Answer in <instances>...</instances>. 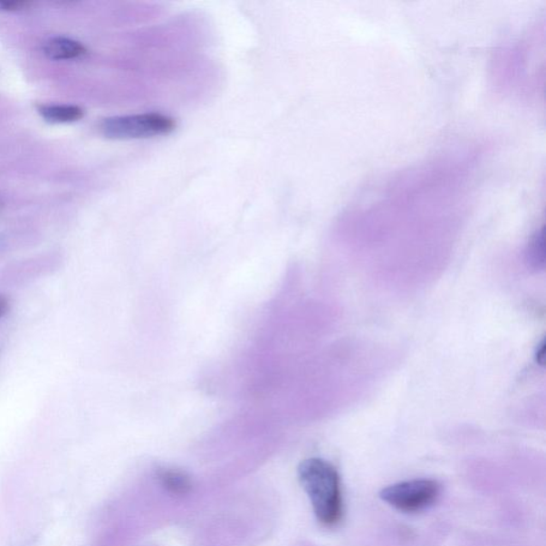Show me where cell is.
<instances>
[{
	"instance_id": "1",
	"label": "cell",
	"mask_w": 546,
	"mask_h": 546,
	"mask_svg": "<svg viewBox=\"0 0 546 546\" xmlns=\"http://www.w3.org/2000/svg\"><path fill=\"white\" fill-rule=\"evenodd\" d=\"M298 477L318 521L328 526L338 523L343 514V496L335 467L322 459L304 460L298 467Z\"/></svg>"
},
{
	"instance_id": "2",
	"label": "cell",
	"mask_w": 546,
	"mask_h": 546,
	"mask_svg": "<svg viewBox=\"0 0 546 546\" xmlns=\"http://www.w3.org/2000/svg\"><path fill=\"white\" fill-rule=\"evenodd\" d=\"M176 126L172 118L152 112L107 118L101 123V131L113 140L148 139L169 135Z\"/></svg>"
},
{
	"instance_id": "3",
	"label": "cell",
	"mask_w": 546,
	"mask_h": 546,
	"mask_svg": "<svg viewBox=\"0 0 546 546\" xmlns=\"http://www.w3.org/2000/svg\"><path fill=\"white\" fill-rule=\"evenodd\" d=\"M439 494V484L429 479L395 484L380 492L382 501L403 512H421L432 505Z\"/></svg>"
},
{
	"instance_id": "4",
	"label": "cell",
	"mask_w": 546,
	"mask_h": 546,
	"mask_svg": "<svg viewBox=\"0 0 546 546\" xmlns=\"http://www.w3.org/2000/svg\"><path fill=\"white\" fill-rule=\"evenodd\" d=\"M45 55L53 60H69L80 58L87 53L85 46L75 40L57 37L45 42Z\"/></svg>"
},
{
	"instance_id": "5",
	"label": "cell",
	"mask_w": 546,
	"mask_h": 546,
	"mask_svg": "<svg viewBox=\"0 0 546 546\" xmlns=\"http://www.w3.org/2000/svg\"><path fill=\"white\" fill-rule=\"evenodd\" d=\"M38 110L45 121L55 124L80 121L83 117L81 108L74 105H44Z\"/></svg>"
},
{
	"instance_id": "6",
	"label": "cell",
	"mask_w": 546,
	"mask_h": 546,
	"mask_svg": "<svg viewBox=\"0 0 546 546\" xmlns=\"http://www.w3.org/2000/svg\"><path fill=\"white\" fill-rule=\"evenodd\" d=\"M158 480L163 487L174 495L188 494L192 483L187 474L172 469L161 470L158 473Z\"/></svg>"
},
{
	"instance_id": "7",
	"label": "cell",
	"mask_w": 546,
	"mask_h": 546,
	"mask_svg": "<svg viewBox=\"0 0 546 546\" xmlns=\"http://www.w3.org/2000/svg\"><path fill=\"white\" fill-rule=\"evenodd\" d=\"M526 260L533 269H542L545 266V249L543 233L536 234L528 245Z\"/></svg>"
},
{
	"instance_id": "8",
	"label": "cell",
	"mask_w": 546,
	"mask_h": 546,
	"mask_svg": "<svg viewBox=\"0 0 546 546\" xmlns=\"http://www.w3.org/2000/svg\"><path fill=\"white\" fill-rule=\"evenodd\" d=\"M26 3L17 2V0H0V11H14L21 9Z\"/></svg>"
},
{
	"instance_id": "9",
	"label": "cell",
	"mask_w": 546,
	"mask_h": 546,
	"mask_svg": "<svg viewBox=\"0 0 546 546\" xmlns=\"http://www.w3.org/2000/svg\"><path fill=\"white\" fill-rule=\"evenodd\" d=\"M536 357H537V362L539 364H541V365L545 364V343H544V341H542L541 345L539 346Z\"/></svg>"
},
{
	"instance_id": "10",
	"label": "cell",
	"mask_w": 546,
	"mask_h": 546,
	"mask_svg": "<svg viewBox=\"0 0 546 546\" xmlns=\"http://www.w3.org/2000/svg\"><path fill=\"white\" fill-rule=\"evenodd\" d=\"M8 310V303L3 296H0V317L5 314Z\"/></svg>"
}]
</instances>
